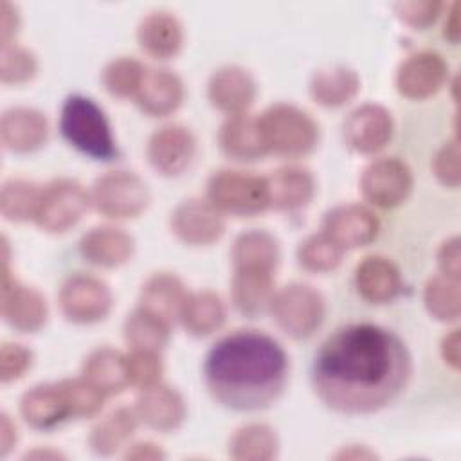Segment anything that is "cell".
<instances>
[{
    "instance_id": "1",
    "label": "cell",
    "mask_w": 461,
    "mask_h": 461,
    "mask_svg": "<svg viewBox=\"0 0 461 461\" xmlns=\"http://www.w3.org/2000/svg\"><path fill=\"white\" fill-rule=\"evenodd\" d=\"M412 376L407 344L389 328L353 322L337 328L312 364V387L331 411L373 414L396 402Z\"/></svg>"
},
{
    "instance_id": "2",
    "label": "cell",
    "mask_w": 461,
    "mask_h": 461,
    "mask_svg": "<svg viewBox=\"0 0 461 461\" xmlns=\"http://www.w3.org/2000/svg\"><path fill=\"white\" fill-rule=\"evenodd\" d=\"M202 373L209 394L221 407L256 412L283 394L290 358L274 337L259 330H234L211 346Z\"/></svg>"
},
{
    "instance_id": "3",
    "label": "cell",
    "mask_w": 461,
    "mask_h": 461,
    "mask_svg": "<svg viewBox=\"0 0 461 461\" xmlns=\"http://www.w3.org/2000/svg\"><path fill=\"white\" fill-rule=\"evenodd\" d=\"M59 131L74 149L94 160L110 162L119 155L104 110L88 95L70 94L63 101Z\"/></svg>"
},
{
    "instance_id": "4",
    "label": "cell",
    "mask_w": 461,
    "mask_h": 461,
    "mask_svg": "<svg viewBox=\"0 0 461 461\" xmlns=\"http://www.w3.org/2000/svg\"><path fill=\"white\" fill-rule=\"evenodd\" d=\"M258 122L267 151L277 157L303 158L317 148L321 139L317 121L290 103L270 104Z\"/></svg>"
},
{
    "instance_id": "5",
    "label": "cell",
    "mask_w": 461,
    "mask_h": 461,
    "mask_svg": "<svg viewBox=\"0 0 461 461\" xmlns=\"http://www.w3.org/2000/svg\"><path fill=\"white\" fill-rule=\"evenodd\" d=\"M205 198L223 216L249 218L270 209L265 176L238 169L214 171L207 180Z\"/></svg>"
},
{
    "instance_id": "6",
    "label": "cell",
    "mask_w": 461,
    "mask_h": 461,
    "mask_svg": "<svg viewBox=\"0 0 461 461\" xmlns=\"http://www.w3.org/2000/svg\"><path fill=\"white\" fill-rule=\"evenodd\" d=\"M268 312L286 337L304 340L322 326L326 317V301L313 286L290 283L276 290Z\"/></svg>"
},
{
    "instance_id": "7",
    "label": "cell",
    "mask_w": 461,
    "mask_h": 461,
    "mask_svg": "<svg viewBox=\"0 0 461 461\" xmlns=\"http://www.w3.org/2000/svg\"><path fill=\"white\" fill-rule=\"evenodd\" d=\"M90 202L104 218L131 220L148 209L151 193L137 173L113 169L95 178L90 187Z\"/></svg>"
},
{
    "instance_id": "8",
    "label": "cell",
    "mask_w": 461,
    "mask_h": 461,
    "mask_svg": "<svg viewBox=\"0 0 461 461\" xmlns=\"http://www.w3.org/2000/svg\"><path fill=\"white\" fill-rule=\"evenodd\" d=\"M92 207L90 191L74 178H54L41 187L34 223L50 234L76 227Z\"/></svg>"
},
{
    "instance_id": "9",
    "label": "cell",
    "mask_w": 461,
    "mask_h": 461,
    "mask_svg": "<svg viewBox=\"0 0 461 461\" xmlns=\"http://www.w3.org/2000/svg\"><path fill=\"white\" fill-rule=\"evenodd\" d=\"M58 303L67 321L74 324H95L108 317L113 297L110 286L103 279L76 272L63 279Z\"/></svg>"
},
{
    "instance_id": "10",
    "label": "cell",
    "mask_w": 461,
    "mask_h": 461,
    "mask_svg": "<svg viewBox=\"0 0 461 461\" xmlns=\"http://www.w3.org/2000/svg\"><path fill=\"white\" fill-rule=\"evenodd\" d=\"M358 185L369 205L394 209L409 198L414 178L411 167L403 160L396 157H382L364 167Z\"/></svg>"
},
{
    "instance_id": "11",
    "label": "cell",
    "mask_w": 461,
    "mask_h": 461,
    "mask_svg": "<svg viewBox=\"0 0 461 461\" xmlns=\"http://www.w3.org/2000/svg\"><path fill=\"white\" fill-rule=\"evenodd\" d=\"M0 315L7 326L20 333H36L49 319L45 295L40 290L16 281L9 272V263H2Z\"/></svg>"
},
{
    "instance_id": "12",
    "label": "cell",
    "mask_w": 461,
    "mask_h": 461,
    "mask_svg": "<svg viewBox=\"0 0 461 461\" xmlns=\"http://www.w3.org/2000/svg\"><path fill=\"white\" fill-rule=\"evenodd\" d=\"M171 232L185 245L209 247L225 234V216L207 198L182 200L169 216Z\"/></svg>"
},
{
    "instance_id": "13",
    "label": "cell",
    "mask_w": 461,
    "mask_h": 461,
    "mask_svg": "<svg viewBox=\"0 0 461 461\" xmlns=\"http://www.w3.org/2000/svg\"><path fill=\"white\" fill-rule=\"evenodd\" d=\"M448 85V65L436 50L409 54L396 68L394 86L400 95L411 101H423L436 95Z\"/></svg>"
},
{
    "instance_id": "14",
    "label": "cell",
    "mask_w": 461,
    "mask_h": 461,
    "mask_svg": "<svg viewBox=\"0 0 461 461\" xmlns=\"http://www.w3.org/2000/svg\"><path fill=\"white\" fill-rule=\"evenodd\" d=\"M196 155L194 133L178 122L164 124L155 130L146 142V158L162 176L182 175Z\"/></svg>"
},
{
    "instance_id": "15",
    "label": "cell",
    "mask_w": 461,
    "mask_h": 461,
    "mask_svg": "<svg viewBox=\"0 0 461 461\" xmlns=\"http://www.w3.org/2000/svg\"><path fill=\"white\" fill-rule=\"evenodd\" d=\"M321 230L342 250H355L367 247L376 240L380 220L367 205L340 203L324 214Z\"/></svg>"
},
{
    "instance_id": "16",
    "label": "cell",
    "mask_w": 461,
    "mask_h": 461,
    "mask_svg": "<svg viewBox=\"0 0 461 461\" xmlns=\"http://www.w3.org/2000/svg\"><path fill=\"white\" fill-rule=\"evenodd\" d=\"M346 144L360 155H376L393 139L394 121L391 112L376 103H364L349 112L342 124Z\"/></svg>"
},
{
    "instance_id": "17",
    "label": "cell",
    "mask_w": 461,
    "mask_h": 461,
    "mask_svg": "<svg viewBox=\"0 0 461 461\" xmlns=\"http://www.w3.org/2000/svg\"><path fill=\"white\" fill-rule=\"evenodd\" d=\"M258 95L252 74L240 65L216 68L207 81V99L212 108L227 115L247 113Z\"/></svg>"
},
{
    "instance_id": "18",
    "label": "cell",
    "mask_w": 461,
    "mask_h": 461,
    "mask_svg": "<svg viewBox=\"0 0 461 461\" xmlns=\"http://www.w3.org/2000/svg\"><path fill=\"white\" fill-rule=\"evenodd\" d=\"M133 409L139 421L157 432L180 429L187 416V405L180 391L162 382L140 389Z\"/></svg>"
},
{
    "instance_id": "19",
    "label": "cell",
    "mask_w": 461,
    "mask_h": 461,
    "mask_svg": "<svg viewBox=\"0 0 461 461\" xmlns=\"http://www.w3.org/2000/svg\"><path fill=\"white\" fill-rule=\"evenodd\" d=\"M0 140L13 153H34L49 140V121L32 106H11L0 117Z\"/></svg>"
},
{
    "instance_id": "20",
    "label": "cell",
    "mask_w": 461,
    "mask_h": 461,
    "mask_svg": "<svg viewBox=\"0 0 461 461\" xmlns=\"http://www.w3.org/2000/svg\"><path fill=\"white\" fill-rule=\"evenodd\" d=\"M79 256L99 268L126 265L135 252V240L121 227L99 225L85 232L77 243Z\"/></svg>"
},
{
    "instance_id": "21",
    "label": "cell",
    "mask_w": 461,
    "mask_h": 461,
    "mask_svg": "<svg viewBox=\"0 0 461 461\" xmlns=\"http://www.w3.org/2000/svg\"><path fill=\"white\" fill-rule=\"evenodd\" d=\"M185 97L184 81L167 68H146L135 94V104L148 117H167L175 113Z\"/></svg>"
},
{
    "instance_id": "22",
    "label": "cell",
    "mask_w": 461,
    "mask_h": 461,
    "mask_svg": "<svg viewBox=\"0 0 461 461\" xmlns=\"http://www.w3.org/2000/svg\"><path fill=\"white\" fill-rule=\"evenodd\" d=\"M355 286L369 304H387L402 294L403 279L400 268L389 258L371 254L357 265Z\"/></svg>"
},
{
    "instance_id": "23",
    "label": "cell",
    "mask_w": 461,
    "mask_h": 461,
    "mask_svg": "<svg viewBox=\"0 0 461 461\" xmlns=\"http://www.w3.org/2000/svg\"><path fill=\"white\" fill-rule=\"evenodd\" d=\"M137 43L153 59H171L182 50L184 27L169 11L148 13L137 25Z\"/></svg>"
},
{
    "instance_id": "24",
    "label": "cell",
    "mask_w": 461,
    "mask_h": 461,
    "mask_svg": "<svg viewBox=\"0 0 461 461\" xmlns=\"http://www.w3.org/2000/svg\"><path fill=\"white\" fill-rule=\"evenodd\" d=\"M218 144L221 153L234 162H256L268 155L258 117L249 112L227 115L218 130Z\"/></svg>"
},
{
    "instance_id": "25",
    "label": "cell",
    "mask_w": 461,
    "mask_h": 461,
    "mask_svg": "<svg viewBox=\"0 0 461 461\" xmlns=\"http://www.w3.org/2000/svg\"><path fill=\"white\" fill-rule=\"evenodd\" d=\"M268 203L276 211L304 209L315 196V178L301 166H283L265 176Z\"/></svg>"
},
{
    "instance_id": "26",
    "label": "cell",
    "mask_w": 461,
    "mask_h": 461,
    "mask_svg": "<svg viewBox=\"0 0 461 461\" xmlns=\"http://www.w3.org/2000/svg\"><path fill=\"white\" fill-rule=\"evenodd\" d=\"M20 414L34 430H52L70 420L68 405L58 384H38L20 398Z\"/></svg>"
},
{
    "instance_id": "27",
    "label": "cell",
    "mask_w": 461,
    "mask_h": 461,
    "mask_svg": "<svg viewBox=\"0 0 461 461\" xmlns=\"http://www.w3.org/2000/svg\"><path fill=\"white\" fill-rule=\"evenodd\" d=\"M232 270L276 274L281 261L279 241L263 229H250L236 236L230 249Z\"/></svg>"
},
{
    "instance_id": "28",
    "label": "cell",
    "mask_w": 461,
    "mask_h": 461,
    "mask_svg": "<svg viewBox=\"0 0 461 461\" xmlns=\"http://www.w3.org/2000/svg\"><path fill=\"white\" fill-rule=\"evenodd\" d=\"M187 294L189 292H185V286L176 274L155 272L140 286L139 306L173 324L178 321Z\"/></svg>"
},
{
    "instance_id": "29",
    "label": "cell",
    "mask_w": 461,
    "mask_h": 461,
    "mask_svg": "<svg viewBox=\"0 0 461 461\" xmlns=\"http://www.w3.org/2000/svg\"><path fill=\"white\" fill-rule=\"evenodd\" d=\"M274 276L268 272L232 270L230 301L243 317L256 319L268 312L276 294Z\"/></svg>"
},
{
    "instance_id": "30",
    "label": "cell",
    "mask_w": 461,
    "mask_h": 461,
    "mask_svg": "<svg viewBox=\"0 0 461 461\" xmlns=\"http://www.w3.org/2000/svg\"><path fill=\"white\" fill-rule=\"evenodd\" d=\"M227 319V308L223 299L211 290H198L187 294L178 321L185 333L196 339L216 333Z\"/></svg>"
},
{
    "instance_id": "31",
    "label": "cell",
    "mask_w": 461,
    "mask_h": 461,
    "mask_svg": "<svg viewBox=\"0 0 461 461\" xmlns=\"http://www.w3.org/2000/svg\"><path fill=\"white\" fill-rule=\"evenodd\" d=\"M360 92L358 74L344 65L324 67L310 79L312 99L324 108H340L351 103Z\"/></svg>"
},
{
    "instance_id": "32",
    "label": "cell",
    "mask_w": 461,
    "mask_h": 461,
    "mask_svg": "<svg viewBox=\"0 0 461 461\" xmlns=\"http://www.w3.org/2000/svg\"><path fill=\"white\" fill-rule=\"evenodd\" d=\"M81 375L104 396L121 394L130 385L126 355L110 346H101L90 351L83 362Z\"/></svg>"
},
{
    "instance_id": "33",
    "label": "cell",
    "mask_w": 461,
    "mask_h": 461,
    "mask_svg": "<svg viewBox=\"0 0 461 461\" xmlns=\"http://www.w3.org/2000/svg\"><path fill=\"white\" fill-rule=\"evenodd\" d=\"M139 418L133 407H117L103 416L88 434V447L97 456H113L131 439L139 427Z\"/></svg>"
},
{
    "instance_id": "34",
    "label": "cell",
    "mask_w": 461,
    "mask_h": 461,
    "mask_svg": "<svg viewBox=\"0 0 461 461\" xmlns=\"http://www.w3.org/2000/svg\"><path fill=\"white\" fill-rule=\"evenodd\" d=\"M227 454L234 461H270L279 454L277 432L267 423H245L230 436Z\"/></svg>"
},
{
    "instance_id": "35",
    "label": "cell",
    "mask_w": 461,
    "mask_h": 461,
    "mask_svg": "<svg viewBox=\"0 0 461 461\" xmlns=\"http://www.w3.org/2000/svg\"><path fill=\"white\" fill-rule=\"evenodd\" d=\"M122 337L131 349L162 351L171 337V324L137 306L122 322Z\"/></svg>"
},
{
    "instance_id": "36",
    "label": "cell",
    "mask_w": 461,
    "mask_h": 461,
    "mask_svg": "<svg viewBox=\"0 0 461 461\" xmlns=\"http://www.w3.org/2000/svg\"><path fill=\"white\" fill-rule=\"evenodd\" d=\"M41 187L27 178H9L0 189V212L7 221L23 223L36 216Z\"/></svg>"
},
{
    "instance_id": "37",
    "label": "cell",
    "mask_w": 461,
    "mask_h": 461,
    "mask_svg": "<svg viewBox=\"0 0 461 461\" xmlns=\"http://www.w3.org/2000/svg\"><path fill=\"white\" fill-rule=\"evenodd\" d=\"M423 306L427 313L439 322H457L461 313L459 279L443 274L432 276L423 286Z\"/></svg>"
},
{
    "instance_id": "38",
    "label": "cell",
    "mask_w": 461,
    "mask_h": 461,
    "mask_svg": "<svg viewBox=\"0 0 461 461\" xmlns=\"http://www.w3.org/2000/svg\"><path fill=\"white\" fill-rule=\"evenodd\" d=\"M344 252L322 230L306 236L297 247V263L313 274L333 272L344 258Z\"/></svg>"
},
{
    "instance_id": "39",
    "label": "cell",
    "mask_w": 461,
    "mask_h": 461,
    "mask_svg": "<svg viewBox=\"0 0 461 461\" xmlns=\"http://www.w3.org/2000/svg\"><path fill=\"white\" fill-rule=\"evenodd\" d=\"M144 74L146 67L139 59L121 56L104 65L101 72V83L112 97L128 99L135 97Z\"/></svg>"
},
{
    "instance_id": "40",
    "label": "cell",
    "mask_w": 461,
    "mask_h": 461,
    "mask_svg": "<svg viewBox=\"0 0 461 461\" xmlns=\"http://www.w3.org/2000/svg\"><path fill=\"white\" fill-rule=\"evenodd\" d=\"M59 387L68 405L70 420L92 418L101 412L106 396L94 384H90L83 375L76 378L61 380Z\"/></svg>"
},
{
    "instance_id": "41",
    "label": "cell",
    "mask_w": 461,
    "mask_h": 461,
    "mask_svg": "<svg viewBox=\"0 0 461 461\" xmlns=\"http://www.w3.org/2000/svg\"><path fill=\"white\" fill-rule=\"evenodd\" d=\"M38 72V59L23 45L16 41L5 43L0 49V79L4 85L29 83Z\"/></svg>"
},
{
    "instance_id": "42",
    "label": "cell",
    "mask_w": 461,
    "mask_h": 461,
    "mask_svg": "<svg viewBox=\"0 0 461 461\" xmlns=\"http://www.w3.org/2000/svg\"><path fill=\"white\" fill-rule=\"evenodd\" d=\"M126 371L130 385H135L139 389H146L162 382L164 362L160 351L131 349L126 355Z\"/></svg>"
},
{
    "instance_id": "43",
    "label": "cell",
    "mask_w": 461,
    "mask_h": 461,
    "mask_svg": "<svg viewBox=\"0 0 461 461\" xmlns=\"http://www.w3.org/2000/svg\"><path fill=\"white\" fill-rule=\"evenodd\" d=\"M459 140L454 137L441 144L432 158V171L438 182L445 187L457 189L461 182V167H459Z\"/></svg>"
},
{
    "instance_id": "44",
    "label": "cell",
    "mask_w": 461,
    "mask_h": 461,
    "mask_svg": "<svg viewBox=\"0 0 461 461\" xmlns=\"http://www.w3.org/2000/svg\"><path fill=\"white\" fill-rule=\"evenodd\" d=\"M34 355L29 348L18 342H4L0 348V380L11 384L25 376L32 367Z\"/></svg>"
},
{
    "instance_id": "45",
    "label": "cell",
    "mask_w": 461,
    "mask_h": 461,
    "mask_svg": "<svg viewBox=\"0 0 461 461\" xmlns=\"http://www.w3.org/2000/svg\"><path fill=\"white\" fill-rule=\"evenodd\" d=\"M443 7V2L438 0H409L396 4L394 9L398 18L405 25L416 31H423L436 23V20L441 16Z\"/></svg>"
},
{
    "instance_id": "46",
    "label": "cell",
    "mask_w": 461,
    "mask_h": 461,
    "mask_svg": "<svg viewBox=\"0 0 461 461\" xmlns=\"http://www.w3.org/2000/svg\"><path fill=\"white\" fill-rule=\"evenodd\" d=\"M461 254H459V238L457 236H452V238H447L439 249H438V268H439V274L447 276V277H452V279H459V274H461Z\"/></svg>"
},
{
    "instance_id": "47",
    "label": "cell",
    "mask_w": 461,
    "mask_h": 461,
    "mask_svg": "<svg viewBox=\"0 0 461 461\" xmlns=\"http://www.w3.org/2000/svg\"><path fill=\"white\" fill-rule=\"evenodd\" d=\"M20 31V13L11 2H2V20H0V41L2 45L13 43Z\"/></svg>"
},
{
    "instance_id": "48",
    "label": "cell",
    "mask_w": 461,
    "mask_h": 461,
    "mask_svg": "<svg viewBox=\"0 0 461 461\" xmlns=\"http://www.w3.org/2000/svg\"><path fill=\"white\" fill-rule=\"evenodd\" d=\"M459 344H461V339H459V330L454 328L450 331H447L443 337H441V342H439V355L443 358V362L457 371L459 369V358H461V349H459Z\"/></svg>"
},
{
    "instance_id": "49",
    "label": "cell",
    "mask_w": 461,
    "mask_h": 461,
    "mask_svg": "<svg viewBox=\"0 0 461 461\" xmlns=\"http://www.w3.org/2000/svg\"><path fill=\"white\" fill-rule=\"evenodd\" d=\"M166 457V452L160 445L153 441H137L131 445H126L124 459H135V461H160Z\"/></svg>"
},
{
    "instance_id": "50",
    "label": "cell",
    "mask_w": 461,
    "mask_h": 461,
    "mask_svg": "<svg viewBox=\"0 0 461 461\" xmlns=\"http://www.w3.org/2000/svg\"><path fill=\"white\" fill-rule=\"evenodd\" d=\"M16 427L7 412L0 414V456L5 457L16 445Z\"/></svg>"
},
{
    "instance_id": "51",
    "label": "cell",
    "mask_w": 461,
    "mask_h": 461,
    "mask_svg": "<svg viewBox=\"0 0 461 461\" xmlns=\"http://www.w3.org/2000/svg\"><path fill=\"white\" fill-rule=\"evenodd\" d=\"M461 23H459V2H452L450 7H447V16L443 23V38L448 40L452 45L459 41L461 34Z\"/></svg>"
},
{
    "instance_id": "52",
    "label": "cell",
    "mask_w": 461,
    "mask_h": 461,
    "mask_svg": "<svg viewBox=\"0 0 461 461\" xmlns=\"http://www.w3.org/2000/svg\"><path fill=\"white\" fill-rule=\"evenodd\" d=\"M335 457L337 459H375L376 454L366 445H348V447H342L335 454Z\"/></svg>"
},
{
    "instance_id": "53",
    "label": "cell",
    "mask_w": 461,
    "mask_h": 461,
    "mask_svg": "<svg viewBox=\"0 0 461 461\" xmlns=\"http://www.w3.org/2000/svg\"><path fill=\"white\" fill-rule=\"evenodd\" d=\"M25 457H36V459H59V457H65L61 452H58V450H50V448H45V450H41V448H34V450H31V452H27L25 454Z\"/></svg>"
}]
</instances>
